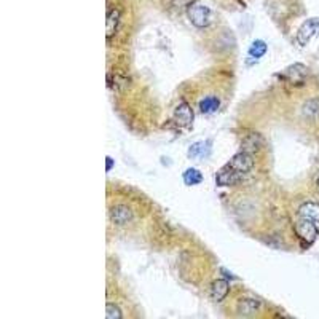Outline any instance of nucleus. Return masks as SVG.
Segmentation results:
<instances>
[{
	"instance_id": "2eb2a0df",
	"label": "nucleus",
	"mask_w": 319,
	"mask_h": 319,
	"mask_svg": "<svg viewBox=\"0 0 319 319\" xmlns=\"http://www.w3.org/2000/svg\"><path fill=\"white\" fill-rule=\"evenodd\" d=\"M302 114L308 120H319V99H310L302 107Z\"/></svg>"
},
{
	"instance_id": "1a4fd4ad",
	"label": "nucleus",
	"mask_w": 319,
	"mask_h": 319,
	"mask_svg": "<svg viewBox=\"0 0 319 319\" xmlns=\"http://www.w3.org/2000/svg\"><path fill=\"white\" fill-rule=\"evenodd\" d=\"M286 78L289 83L292 85H300L306 78V67L303 64H294L286 71Z\"/></svg>"
},
{
	"instance_id": "7ed1b4c3",
	"label": "nucleus",
	"mask_w": 319,
	"mask_h": 319,
	"mask_svg": "<svg viewBox=\"0 0 319 319\" xmlns=\"http://www.w3.org/2000/svg\"><path fill=\"white\" fill-rule=\"evenodd\" d=\"M295 233L306 244H313L316 241V236H317V224H314L311 221H305V219H300L298 224L295 225Z\"/></svg>"
},
{
	"instance_id": "f8f14e48",
	"label": "nucleus",
	"mask_w": 319,
	"mask_h": 319,
	"mask_svg": "<svg viewBox=\"0 0 319 319\" xmlns=\"http://www.w3.org/2000/svg\"><path fill=\"white\" fill-rule=\"evenodd\" d=\"M211 153V142H196L188 148V156L192 160H204Z\"/></svg>"
},
{
	"instance_id": "423d86ee",
	"label": "nucleus",
	"mask_w": 319,
	"mask_h": 319,
	"mask_svg": "<svg viewBox=\"0 0 319 319\" xmlns=\"http://www.w3.org/2000/svg\"><path fill=\"white\" fill-rule=\"evenodd\" d=\"M174 122L181 128H190L193 123V111L187 102H181L174 111Z\"/></svg>"
},
{
	"instance_id": "f3484780",
	"label": "nucleus",
	"mask_w": 319,
	"mask_h": 319,
	"mask_svg": "<svg viewBox=\"0 0 319 319\" xmlns=\"http://www.w3.org/2000/svg\"><path fill=\"white\" fill-rule=\"evenodd\" d=\"M184 182L185 185H196L203 182V174L195 168H188L184 173Z\"/></svg>"
},
{
	"instance_id": "4468645a",
	"label": "nucleus",
	"mask_w": 319,
	"mask_h": 319,
	"mask_svg": "<svg viewBox=\"0 0 319 319\" xmlns=\"http://www.w3.org/2000/svg\"><path fill=\"white\" fill-rule=\"evenodd\" d=\"M260 308H262L260 303L255 300H249V298H243V300H239L238 303V311L243 316H252L257 311H260Z\"/></svg>"
},
{
	"instance_id": "dca6fc26",
	"label": "nucleus",
	"mask_w": 319,
	"mask_h": 319,
	"mask_svg": "<svg viewBox=\"0 0 319 319\" xmlns=\"http://www.w3.org/2000/svg\"><path fill=\"white\" fill-rule=\"evenodd\" d=\"M219 105H221V101H219L217 97L214 96H209V97H204L201 102H199V112L201 114H212L216 112Z\"/></svg>"
},
{
	"instance_id": "ddd939ff",
	"label": "nucleus",
	"mask_w": 319,
	"mask_h": 319,
	"mask_svg": "<svg viewBox=\"0 0 319 319\" xmlns=\"http://www.w3.org/2000/svg\"><path fill=\"white\" fill-rule=\"evenodd\" d=\"M262 147V136L260 134H257V133H251L249 134L243 144H241V150L246 152V153H255L258 148Z\"/></svg>"
},
{
	"instance_id": "9d476101",
	"label": "nucleus",
	"mask_w": 319,
	"mask_h": 319,
	"mask_svg": "<svg viewBox=\"0 0 319 319\" xmlns=\"http://www.w3.org/2000/svg\"><path fill=\"white\" fill-rule=\"evenodd\" d=\"M228 291H230V286H228V281L224 279H216L211 286V297L214 302H222L224 298L228 295Z\"/></svg>"
},
{
	"instance_id": "20e7f679",
	"label": "nucleus",
	"mask_w": 319,
	"mask_h": 319,
	"mask_svg": "<svg viewBox=\"0 0 319 319\" xmlns=\"http://www.w3.org/2000/svg\"><path fill=\"white\" fill-rule=\"evenodd\" d=\"M227 166H230L232 169H235V171L241 173V174H246V173H249L252 169L254 158H252L251 153H246V152L241 150L227 163Z\"/></svg>"
},
{
	"instance_id": "6ab92c4d",
	"label": "nucleus",
	"mask_w": 319,
	"mask_h": 319,
	"mask_svg": "<svg viewBox=\"0 0 319 319\" xmlns=\"http://www.w3.org/2000/svg\"><path fill=\"white\" fill-rule=\"evenodd\" d=\"M105 314L107 317H111V319H118V317H122V311H120V308L114 303H107L105 306Z\"/></svg>"
},
{
	"instance_id": "f03ea898",
	"label": "nucleus",
	"mask_w": 319,
	"mask_h": 319,
	"mask_svg": "<svg viewBox=\"0 0 319 319\" xmlns=\"http://www.w3.org/2000/svg\"><path fill=\"white\" fill-rule=\"evenodd\" d=\"M316 37H319V18L306 19L297 32V43L305 46Z\"/></svg>"
},
{
	"instance_id": "9b49d317",
	"label": "nucleus",
	"mask_w": 319,
	"mask_h": 319,
	"mask_svg": "<svg viewBox=\"0 0 319 319\" xmlns=\"http://www.w3.org/2000/svg\"><path fill=\"white\" fill-rule=\"evenodd\" d=\"M120 27V12L117 8H112L111 12H107V19H105V35L107 38H112Z\"/></svg>"
},
{
	"instance_id": "412c9836",
	"label": "nucleus",
	"mask_w": 319,
	"mask_h": 319,
	"mask_svg": "<svg viewBox=\"0 0 319 319\" xmlns=\"http://www.w3.org/2000/svg\"><path fill=\"white\" fill-rule=\"evenodd\" d=\"M317 185H319V179H317Z\"/></svg>"
},
{
	"instance_id": "0eeeda50",
	"label": "nucleus",
	"mask_w": 319,
	"mask_h": 319,
	"mask_svg": "<svg viewBox=\"0 0 319 319\" xmlns=\"http://www.w3.org/2000/svg\"><path fill=\"white\" fill-rule=\"evenodd\" d=\"M134 219V212L125 204H117L111 209V221L117 225H125Z\"/></svg>"
},
{
	"instance_id": "a211bd4d",
	"label": "nucleus",
	"mask_w": 319,
	"mask_h": 319,
	"mask_svg": "<svg viewBox=\"0 0 319 319\" xmlns=\"http://www.w3.org/2000/svg\"><path fill=\"white\" fill-rule=\"evenodd\" d=\"M267 53V43L263 40H255V42L249 48V55L252 58H262Z\"/></svg>"
},
{
	"instance_id": "aec40b11",
	"label": "nucleus",
	"mask_w": 319,
	"mask_h": 319,
	"mask_svg": "<svg viewBox=\"0 0 319 319\" xmlns=\"http://www.w3.org/2000/svg\"><path fill=\"white\" fill-rule=\"evenodd\" d=\"M105 165H107V166H105V169H107V171H111V169H112V166H114V160L107 156V158H105Z\"/></svg>"
},
{
	"instance_id": "39448f33",
	"label": "nucleus",
	"mask_w": 319,
	"mask_h": 319,
	"mask_svg": "<svg viewBox=\"0 0 319 319\" xmlns=\"http://www.w3.org/2000/svg\"><path fill=\"white\" fill-rule=\"evenodd\" d=\"M244 177V174L235 171V169H232L230 166H224L221 171L217 173L216 176V182L217 185L221 187H230V185H235L238 182H241V179Z\"/></svg>"
},
{
	"instance_id": "6e6552de",
	"label": "nucleus",
	"mask_w": 319,
	"mask_h": 319,
	"mask_svg": "<svg viewBox=\"0 0 319 319\" xmlns=\"http://www.w3.org/2000/svg\"><path fill=\"white\" fill-rule=\"evenodd\" d=\"M298 219H305V221H311L319 225V203H303L298 207Z\"/></svg>"
},
{
	"instance_id": "f257e3e1",
	"label": "nucleus",
	"mask_w": 319,
	"mask_h": 319,
	"mask_svg": "<svg viewBox=\"0 0 319 319\" xmlns=\"http://www.w3.org/2000/svg\"><path fill=\"white\" fill-rule=\"evenodd\" d=\"M187 18L190 19V23L195 27L204 29L211 24V10L201 4L192 2L190 7L187 8Z\"/></svg>"
}]
</instances>
